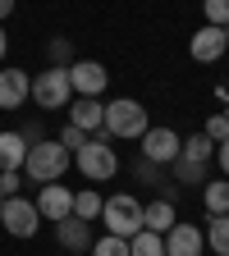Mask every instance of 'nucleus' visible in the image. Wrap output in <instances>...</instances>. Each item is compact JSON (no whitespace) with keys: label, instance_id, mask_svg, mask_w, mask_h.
Listing matches in <instances>:
<instances>
[{"label":"nucleus","instance_id":"f257e3e1","mask_svg":"<svg viewBox=\"0 0 229 256\" xmlns=\"http://www.w3.org/2000/svg\"><path fill=\"white\" fill-rule=\"evenodd\" d=\"M74 165H78V174H83L87 183H110V178H115L119 156H115V146H110V133H106V128H96V133L87 138V146L74 156Z\"/></svg>","mask_w":229,"mask_h":256},{"label":"nucleus","instance_id":"f03ea898","mask_svg":"<svg viewBox=\"0 0 229 256\" xmlns=\"http://www.w3.org/2000/svg\"><path fill=\"white\" fill-rule=\"evenodd\" d=\"M74 165V156L64 151L55 138H42L37 146H28V160H23V174L28 183H60V174Z\"/></svg>","mask_w":229,"mask_h":256},{"label":"nucleus","instance_id":"7ed1b4c3","mask_svg":"<svg viewBox=\"0 0 229 256\" xmlns=\"http://www.w3.org/2000/svg\"><path fill=\"white\" fill-rule=\"evenodd\" d=\"M101 128H106L110 138H133V142H138L147 128H151V124H147V106L133 101V96H115V101L106 106V124H101Z\"/></svg>","mask_w":229,"mask_h":256},{"label":"nucleus","instance_id":"20e7f679","mask_svg":"<svg viewBox=\"0 0 229 256\" xmlns=\"http://www.w3.org/2000/svg\"><path fill=\"white\" fill-rule=\"evenodd\" d=\"M32 101H37V110H69V101H74L69 69H60V64L42 69L37 78H32Z\"/></svg>","mask_w":229,"mask_h":256},{"label":"nucleus","instance_id":"39448f33","mask_svg":"<svg viewBox=\"0 0 229 256\" xmlns=\"http://www.w3.org/2000/svg\"><path fill=\"white\" fill-rule=\"evenodd\" d=\"M101 224L115 238H133L142 229V202L128 197V192H115V197H106V206H101Z\"/></svg>","mask_w":229,"mask_h":256},{"label":"nucleus","instance_id":"423d86ee","mask_svg":"<svg viewBox=\"0 0 229 256\" xmlns=\"http://www.w3.org/2000/svg\"><path fill=\"white\" fill-rule=\"evenodd\" d=\"M0 224H5L10 238H32V234H37V224H42L37 202H28V197H5V202H0Z\"/></svg>","mask_w":229,"mask_h":256},{"label":"nucleus","instance_id":"0eeeda50","mask_svg":"<svg viewBox=\"0 0 229 256\" xmlns=\"http://www.w3.org/2000/svg\"><path fill=\"white\" fill-rule=\"evenodd\" d=\"M138 142H142V160H151V165H174L183 151V138L174 128H147Z\"/></svg>","mask_w":229,"mask_h":256},{"label":"nucleus","instance_id":"6e6552de","mask_svg":"<svg viewBox=\"0 0 229 256\" xmlns=\"http://www.w3.org/2000/svg\"><path fill=\"white\" fill-rule=\"evenodd\" d=\"M32 101V74L14 69V64H0V110H19Z\"/></svg>","mask_w":229,"mask_h":256},{"label":"nucleus","instance_id":"1a4fd4ad","mask_svg":"<svg viewBox=\"0 0 229 256\" xmlns=\"http://www.w3.org/2000/svg\"><path fill=\"white\" fill-rule=\"evenodd\" d=\"M69 82H74V96H101L110 74H106L101 60H74L69 64Z\"/></svg>","mask_w":229,"mask_h":256},{"label":"nucleus","instance_id":"9d476101","mask_svg":"<svg viewBox=\"0 0 229 256\" xmlns=\"http://www.w3.org/2000/svg\"><path fill=\"white\" fill-rule=\"evenodd\" d=\"M37 215L42 220H69L74 215V192L64 188V183H42V192H37Z\"/></svg>","mask_w":229,"mask_h":256},{"label":"nucleus","instance_id":"9b49d317","mask_svg":"<svg viewBox=\"0 0 229 256\" xmlns=\"http://www.w3.org/2000/svg\"><path fill=\"white\" fill-rule=\"evenodd\" d=\"M224 50H229V42H224V28H215V23L197 28V32H192V42H188V55L197 60V64H215Z\"/></svg>","mask_w":229,"mask_h":256},{"label":"nucleus","instance_id":"f8f14e48","mask_svg":"<svg viewBox=\"0 0 229 256\" xmlns=\"http://www.w3.org/2000/svg\"><path fill=\"white\" fill-rule=\"evenodd\" d=\"M206 252V234L197 229V224H174V229L165 234V256H202Z\"/></svg>","mask_w":229,"mask_h":256},{"label":"nucleus","instance_id":"ddd939ff","mask_svg":"<svg viewBox=\"0 0 229 256\" xmlns=\"http://www.w3.org/2000/svg\"><path fill=\"white\" fill-rule=\"evenodd\" d=\"M69 124L83 128V133H96V128L106 124V106L96 101V96H74L69 101Z\"/></svg>","mask_w":229,"mask_h":256},{"label":"nucleus","instance_id":"4468645a","mask_svg":"<svg viewBox=\"0 0 229 256\" xmlns=\"http://www.w3.org/2000/svg\"><path fill=\"white\" fill-rule=\"evenodd\" d=\"M174 224H179V210H174L170 197H156V202L142 206V229H151V234H170Z\"/></svg>","mask_w":229,"mask_h":256},{"label":"nucleus","instance_id":"2eb2a0df","mask_svg":"<svg viewBox=\"0 0 229 256\" xmlns=\"http://www.w3.org/2000/svg\"><path fill=\"white\" fill-rule=\"evenodd\" d=\"M55 238H60V247H69V252H92V224L78 220V215H69V220L55 224Z\"/></svg>","mask_w":229,"mask_h":256},{"label":"nucleus","instance_id":"dca6fc26","mask_svg":"<svg viewBox=\"0 0 229 256\" xmlns=\"http://www.w3.org/2000/svg\"><path fill=\"white\" fill-rule=\"evenodd\" d=\"M23 160H28V142H23V133H19V128L0 133V174H10V170L23 174Z\"/></svg>","mask_w":229,"mask_h":256},{"label":"nucleus","instance_id":"f3484780","mask_svg":"<svg viewBox=\"0 0 229 256\" xmlns=\"http://www.w3.org/2000/svg\"><path fill=\"white\" fill-rule=\"evenodd\" d=\"M202 206H206V215H229V178L202 183Z\"/></svg>","mask_w":229,"mask_h":256},{"label":"nucleus","instance_id":"a211bd4d","mask_svg":"<svg viewBox=\"0 0 229 256\" xmlns=\"http://www.w3.org/2000/svg\"><path fill=\"white\" fill-rule=\"evenodd\" d=\"M179 160H197V165H215V142H211L206 133H192V138H183V151H179Z\"/></svg>","mask_w":229,"mask_h":256},{"label":"nucleus","instance_id":"6ab92c4d","mask_svg":"<svg viewBox=\"0 0 229 256\" xmlns=\"http://www.w3.org/2000/svg\"><path fill=\"white\" fill-rule=\"evenodd\" d=\"M206 247L215 256H229V215H206Z\"/></svg>","mask_w":229,"mask_h":256},{"label":"nucleus","instance_id":"aec40b11","mask_svg":"<svg viewBox=\"0 0 229 256\" xmlns=\"http://www.w3.org/2000/svg\"><path fill=\"white\" fill-rule=\"evenodd\" d=\"M128 256H165V234L138 229L133 238H128Z\"/></svg>","mask_w":229,"mask_h":256},{"label":"nucleus","instance_id":"412c9836","mask_svg":"<svg viewBox=\"0 0 229 256\" xmlns=\"http://www.w3.org/2000/svg\"><path fill=\"white\" fill-rule=\"evenodd\" d=\"M101 206H106V197H101V192H96V188H83V192H74V215L78 220H101Z\"/></svg>","mask_w":229,"mask_h":256},{"label":"nucleus","instance_id":"4be33fe9","mask_svg":"<svg viewBox=\"0 0 229 256\" xmlns=\"http://www.w3.org/2000/svg\"><path fill=\"white\" fill-rule=\"evenodd\" d=\"M174 178L179 183H206L211 165H197V160H174Z\"/></svg>","mask_w":229,"mask_h":256},{"label":"nucleus","instance_id":"5701e85b","mask_svg":"<svg viewBox=\"0 0 229 256\" xmlns=\"http://www.w3.org/2000/svg\"><path fill=\"white\" fill-rule=\"evenodd\" d=\"M87 138H92V133H83V128H74V124H64V128H60V138H55V142H60L64 151H69V156H78V151L87 146Z\"/></svg>","mask_w":229,"mask_h":256},{"label":"nucleus","instance_id":"b1692460","mask_svg":"<svg viewBox=\"0 0 229 256\" xmlns=\"http://www.w3.org/2000/svg\"><path fill=\"white\" fill-rule=\"evenodd\" d=\"M92 256H128V238H115V234L96 238L92 242Z\"/></svg>","mask_w":229,"mask_h":256},{"label":"nucleus","instance_id":"393cba45","mask_svg":"<svg viewBox=\"0 0 229 256\" xmlns=\"http://www.w3.org/2000/svg\"><path fill=\"white\" fill-rule=\"evenodd\" d=\"M202 133H206V138H211V142L220 146V142L229 138V114H211V119H206V128H202Z\"/></svg>","mask_w":229,"mask_h":256},{"label":"nucleus","instance_id":"a878e982","mask_svg":"<svg viewBox=\"0 0 229 256\" xmlns=\"http://www.w3.org/2000/svg\"><path fill=\"white\" fill-rule=\"evenodd\" d=\"M202 10H206V23H215V28L229 23V0H202Z\"/></svg>","mask_w":229,"mask_h":256},{"label":"nucleus","instance_id":"bb28decb","mask_svg":"<svg viewBox=\"0 0 229 256\" xmlns=\"http://www.w3.org/2000/svg\"><path fill=\"white\" fill-rule=\"evenodd\" d=\"M19 188H23V174H19V170L0 174V192H5V197H19Z\"/></svg>","mask_w":229,"mask_h":256},{"label":"nucleus","instance_id":"cd10ccee","mask_svg":"<svg viewBox=\"0 0 229 256\" xmlns=\"http://www.w3.org/2000/svg\"><path fill=\"white\" fill-rule=\"evenodd\" d=\"M64 55H69V42H64V37H55V42H51V60L60 64ZM60 69H69V64H60Z\"/></svg>","mask_w":229,"mask_h":256},{"label":"nucleus","instance_id":"c85d7f7f","mask_svg":"<svg viewBox=\"0 0 229 256\" xmlns=\"http://www.w3.org/2000/svg\"><path fill=\"white\" fill-rule=\"evenodd\" d=\"M215 165H220V174L229 178V138H224V142L215 146Z\"/></svg>","mask_w":229,"mask_h":256},{"label":"nucleus","instance_id":"c756f323","mask_svg":"<svg viewBox=\"0 0 229 256\" xmlns=\"http://www.w3.org/2000/svg\"><path fill=\"white\" fill-rule=\"evenodd\" d=\"M5 50H10V37H5V23H0V64H5Z\"/></svg>","mask_w":229,"mask_h":256},{"label":"nucleus","instance_id":"7c9ffc66","mask_svg":"<svg viewBox=\"0 0 229 256\" xmlns=\"http://www.w3.org/2000/svg\"><path fill=\"white\" fill-rule=\"evenodd\" d=\"M10 14H14V0H0V23H5Z\"/></svg>","mask_w":229,"mask_h":256},{"label":"nucleus","instance_id":"2f4dec72","mask_svg":"<svg viewBox=\"0 0 229 256\" xmlns=\"http://www.w3.org/2000/svg\"><path fill=\"white\" fill-rule=\"evenodd\" d=\"M215 96H220V101H224V106H229V78H224V82H220V87H215Z\"/></svg>","mask_w":229,"mask_h":256},{"label":"nucleus","instance_id":"473e14b6","mask_svg":"<svg viewBox=\"0 0 229 256\" xmlns=\"http://www.w3.org/2000/svg\"><path fill=\"white\" fill-rule=\"evenodd\" d=\"M224 42H229V23H224Z\"/></svg>","mask_w":229,"mask_h":256},{"label":"nucleus","instance_id":"72a5a7b5","mask_svg":"<svg viewBox=\"0 0 229 256\" xmlns=\"http://www.w3.org/2000/svg\"><path fill=\"white\" fill-rule=\"evenodd\" d=\"M0 202H5V192H0Z\"/></svg>","mask_w":229,"mask_h":256}]
</instances>
